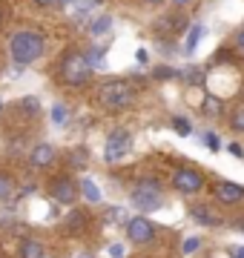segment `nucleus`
I'll return each mask as SVG.
<instances>
[{"mask_svg":"<svg viewBox=\"0 0 244 258\" xmlns=\"http://www.w3.org/2000/svg\"><path fill=\"white\" fill-rule=\"evenodd\" d=\"M43 49H46V37H43V32H38V29H20V32H15L12 40H9L12 60L18 66L35 63V60L43 55Z\"/></svg>","mask_w":244,"mask_h":258,"instance_id":"obj_1","label":"nucleus"},{"mask_svg":"<svg viewBox=\"0 0 244 258\" xmlns=\"http://www.w3.org/2000/svg\"><path fill=\"white\" fill-rule=\"evenodd\" d=\"M98 101L106 106V109H124V106H130L135 101V86L130 81H121V78H115V81H106L101 83V89H98Z\"/></svg>","mask_w":244,"mask_h":258,"instance_id":"obj_2","label":"nucleus"},{"mask_svg":"<svg viewBox=\"0 0 244 258\" xmlns=\"http://www.w3.org/2000/svg\"><path fill=\"white\" fill-rule=\"evenodd\" d=\"M57 72H60V81L69 83V86H84L92 78V66H89L86 55H81V52H66Z\"/></svg>","mask_w":244,"mask_h":258,"instance_id":"obj_3","label":"nucleus"},{"mask_svg":"<svg viewBox=\"0 0 244 258\" xmlns=\"http://www.w3.org/2000/svg\"><path fill=\"white\" fill-rule=\"evenodd\" d=\"M164 189H161V181H155V178H141L138 184H135V189H132V207L141 212H152L158 210L161 204H164Z\"/></svg>","mask_w":244,"mask_h":258,"instance_id":"obj_4","label":"nucleus"},{"mask_svg":"<svg viewBox=\"0 0 244 258\" xmlns=\"http://www.w3.org/2000/svg\"><path fill=\"white\" fill-rule=\"evenodd\" d=\"M190 29V20L187 15H181V12H167V15H161L155 20V32H158V40L164 37H175V35H187Z\"/></svg>","mask_w":244,"mask_h":258,"instance_id":"obj_5","label":"nucleus"},{"mask_svg":"<svg viewBox=\"0 0 244 258\" xmlns=\"http://www.w3.org/2000/svg\"><path fill=\"white\" fill-rule=\"evenodd\" d=\"M132 149V135L127 129H115L112 135L106 138V149H103V158H106V164H118L127 152Z\"/></svg>","mask_w":244,"mask_h":258,"instance_id":"obj_6","label":"nucleus"},{"mask_svg":"<svg viewBox=\"0 0 244 258\" xmlns=\"http://www.w3.org/2000/svg\"><path fill=\"white\" fill-rule=\"evenodd\" d=\"M172 186H175V192H184V195L201 192V189H204V175H201L198 169L181 166V169L172 172Z\"/></svg>","mask_w":244,"mask_h":258,"instance_id":"obj_7","label":"nucleus"},{"mask_svg":"<svg viewBox=\"0 0 244 258\" xmlns=\"http://www.w3.org/2000/svg\"><path fill=\"white\" fill-rule=\"evenodd\" d=\"M127 238L132 244H152L155 241V224L150 218H144V215H135L127 224Z\"/></svg>","mask_w":244,"mask_h":258,"instance_id":"obj_8","label":"nucleus"},{"mask_svg":"<svg viewBox=\"0 0 244 258\" xmlns=\"http://www.w3.org/2000/svg\"><path fill=\"white\" fill-rule=\"evenodd\" d=\"M49 195H52L57 204H75V198L81 192H78V184L72 178L60 175V178H55V181H49Z\"/></svg>","mask_w":244,"mask_h":258,"instance_id":"obj_9","label":"nucleus"},{"mask_svg":"<svg viewBox=\"0 0 244 258\" xmlns=\"http://www.w3.org/2000/svg\"><path fill=\"white\" fill-rule=\"evenodd\" d=\"M213 195H216L218 204L233 207V204H241L244 201V186L241 184H233V181H218V184L213 186Z\"/></svg>","mask_w":244,"mask_h":258,"instance_id":"obj_10","label":"nucleus"},{"mask_svg":"<svg viewBox=\"0 0 244 258\" xmlns=\"http://www.w3.org/2000/svg\"><path fill=\"white\" fill-rule=\"evenodd\" d=\"M98 3H101V0H72L66 12H69V18L75 20V23H84L86 18H92V9Z\"/></svg>","mask_w":244,"mask_h":258,"instance_id":"obj_11","label":"nucleus"},{"mask_svg":"<svg viewBox=\"0 0 244 258\" xmlns=\"http://www.w3.org/2000/svg\"><path fill=\"white\" fill-rule=\"evenodd\" d=\"M32 166L35 169H43V166H49L52 161H55V147L52 144H38V147L32 149Z\"/></svg>","mask_w":244,"mask_h":258,"instance_id":"obj_12","label":"nucleus"},{"mask_svg":"<svg viewBox=\"0 0 244 258\" xmlns=\"http://www.w3.org/2000/svg\"><path fill=\"white\" fill-rule=\"evenodd\" d=\"M190 212H193V218H196L198 224H204V227H218V224H221V218H218V215L210 210V207H204V204L193 207Z\"/></svg>","mask_w":244,"mask_h":258,"instance_id":"obj_13","label":"nucleus"},{"mask_svg":"<svg viewBox=\"0 0 244 258\" xmlns=\"http://www.w3.org/2000/svg\"><path fill=\"white\" fill-rule=\"evenodd\" d=\"M204 32H207V29L201 26V23H193V26L187 29V40H184V55H193V52H196V46L201 43Z\"/></svg>","mask_w":244,"mask_h":258,"instance_id":"obj_14","label":"nucleus"},{"mask_svg":"<svg viewBox=\"0 0 244 258\" xmlns=\"http://www.w3.org/2000/svg\"><path fill=\"white\" fill-rule=\"evenodd\" d=\"M43 244L38 238H23L20 241V258H43Z\"/></svg>","mask_w":244,"mask_h":258,"instance_id":"obj_15","label":"nucleus"},{"mask_svg":"<svg viewBox=\"0 0 244 258\" xmlns=\"http://www.w3.org/2000/svg\"><path fill=\"white\" fill-rule=\"evenodd\" d=\"M201 112H204L207 118H218V115L224 112V101H221L218 95H207L204 103H201Z\"/></svg>","mask_w":244,"mask_h":258,"instance_id":"obj_16","label":"nucleus"},{"mask_svg":"<svg viewBox=\"0 0 244 258\" xmlns=\"http://www.w3.org/2000/svg\"><path fill=\"white\" fill-rule=\"evenodd\" d=\"M109 29H112V18H109V15H101V18L89 20V35H92V37H101V35H106Z\"/></svg>","mask_w":244,"mask_h":258,"instance_id":"obj_17","label":"nucleus"},{"mask_svg":"<svg viewBox=\"0 0 244 258\" xmlns=\"http://www.w3.org/2000/svg\"><path fill=\"white\" fill-rule=\"evenodd\" d=\"M78 189H81V195H84V198H86L89 204H98V201L103 198V195H101V189H98V184H95V181H89V178H84Z\"/></svg>","mask_w":244,"mask_h":258,"instance_id":"obj_18","label":"nucleus"},{"mask_svg":"<svg viewBox=\"0 0 244 258\" xmlns=\"http://www.w3.org/2000/svg\"><path fill=\"white\" fill-rule=\"evenodd\" d=\"M86 227V212L84 210H72L66 215V230L69 232H81Z\"/></svg>","mask_w":244,"mask_h":258,"instance_id":"obj_19","label":"nucleus"},{"mask_svg":"<svg viewBox=\"0 0 244 258\" xmlns=\"http://www.w3.org/2000/svg\"><path fill=\"white\" fill-rule=\"evenodd\" d=\"M86 161H89V152L84 147H75L69 152V166H75V169H86Z\"/></svg>","mask_w":244,"mask_h":258,"instance_id":"obj_20","label":"nucleus"},{"mask_svg":"<svg viewBox=\"0 0 244 258\" xmlns=\"http://www.w3.org/2000/svg\"><path fill=\"white\" fill-rule=\"evenodd\" d=\"M18 109L23 112V115H38V112H40V101L35 98V95H26V98H20Z\"/></svg>","mask_w":244,"mask_h":258,"instance_id":"obj_21","label":"nucleus"},{"mask_svg":"<svg viewBox=\"0 0 244 258\" xmlns=\"http://www.w3.org/2000/svg\"><path fill=\"white\" fill-rule=\"evenodd\" d=\"M86 60H89V66H92V72L95 69H103V66H106V60H103V46H92L89 52H86Z\"/></svg>","mask_w":244,"mask_h":258,"instance_id":"obj_22","label":"nucleus"},{"mask_svg":"<svg viewBox=\"0 0 244 258\" xmlns=\"http://www.w3.org/2000/svg\"><path fill=\"white\" fill-rule=\"evenodd\" d=\"M152 78H155V81H175V78H181V72L172 69V66H155V69H152Z\"/></svg>","mask_w":244,"mask_h":258,"instance_id":"obj_23","label":"nucleus"},{"mask_svg":"<svg viewBox=\"0 0 244 258\" xmlns=\"http://www.w3.org/2000/svg\"><path fill=\"white\" fill-rule=\"evenodd\" d=\"M12 195H15V181H12V175L0 172V201H9Z\"/></svg>","mask_w":244,"mask_h":258,"instance_id":"obj_24","label":"nucleus"},{"mask_svg":"<svg viewBox=\"0 0 244 258\" xmlns=\"http://www.w3.org/2000/svg\"><path fill=\"white\" fill-rule=\"evenodd\" d=\"M52 120H55V126H64L66 120H69V109H66L64 103H55L52 106Z\"/></svg>","mask_w":244,"mask_h":258,"instance_id":"obj_25","label":"nucleus"},{"mask_svg":"<svg viewBox=\"0 0 244 258\" xmlns=\"http://www.w3.org/2000/svg\"><path fill=\"white\" fill-rule=\"evenodd\" d=\"M230 126L235 129V132H244V106H235L233 115H230Z\"/></svg>","mask_w":244,"mask_h":258,"instance_id":"obj_26","label":"nucleus"},{"mask_svg":"<svg viewBox=\"0 0 244 258\" xmlns=\"http://www.w3.org/2000/svg\"><path fill=\"white\" fill-rule=\"evenodd\" d=\"M172 129H175L178 135H184V138H187V135H193V123H190L187 118H172Z\"/></svg>","mask_w":244,"mask_h":258,"instance_id":"obj_27","label":"nucleus"},{"mask_svg":"<svg viewBox=\"0 0 244 258\" xmlns=\"http://www.w3.org/2000/svg\"><path fill=\"white\" fill-rule=\"evenodd\" d=\"M106 218H109L112 224H130L127 221V210H124V207H112V210L106 212Z\"/></svg>","mask_w":244,"mask_h":258,"instance_id":"obj_28","label":"nucleus"},{"mask_svg":"<svg viewBox=\"0 0 244 258\" xmlns=\"http://www.w3.org/2000/svg\"><path fill=\"white\" fill-rule=\"evenodd\" d=\"M201 75H204L201 69H196V66H190L187 72H181V78H184L187 83H193V86H198V83H201Z\"/></svg>","mask_w":244,"mask_h":258,"instance_id":"obj_29","label":"nucleus"},{"mask_svg":"<svg viewBox=\"0 0 244 258\" xmlns=\"http://www.w3.org/2000/svg\"><path fill=\"white\" fill-rule=\"evenodd\" d=\"M204 144H207V149H210V152H218V149H221V141H218L216 132H207V135H204Z\"/></svg>","mask_w":244,"mask_h":258,"instance_id":"obj_30","label":"nucleus"},{"mask_svg":"<svg viewBox=\"0 0 244 258\" xmlns=\"http://www.w3.org/2000/svg\"><path fill=\"white\" fill-rule=\"evenodd\" d=\"M198 247H201V238H187L184 244H181V252H184V255H190V252H196Z\"/></svg>","mask_w":244,"mask_h":258,"instance_id":"obj_31","label":"nucleus"},{"mask_svg":"<svg viewBox=\"0 0 244 258\" xmlns=\"http://www.w3.org/2000/svg\"><path fill=\"white\" fill-rule=\"evenodd\" d=\"M109 258H124V247H121V244H112V247H109Z\"/></svg>","mask_w":244,"mask_h":258,"instance_id":"obj_32","label":"nucleus"},{"mask_svg":"<svg viewBox=\"0 0 244 258\" xmlns=\"http://www.w3.org/2000/svg\"><path fill=\"white\" fill-rule=\"evenodd\" d=\"M230 155H235V158H244V149H241V144H230Z\"/></svg>","mask_w":244,"mask_h":258,"instance_id":"obj_33","label":"nucleus"},{"mask_svg":"<svg viewBox=\"0 0 244 258\" xmlns=\"http://www.w3.org/2000/svg\"><path fill=\"white\" fill-rule=\"evenodd\" d=\"M135 60H138V63H147V60H150V52L138 49V52H135Z\"/></svg>","mask_w":244,"mask_h":258,"instance_id":"obj_34","label":"nucleus"},{"mask_svg":"<svg viewBox=\"0 0 244 258\" xmlns=\"http://www.w3.org/2000/svg\"><path fill=\"white\" fill-rule=\"evenodd\" d=\"M235 46H238V52L244 55V29L238 32V37H235Z\"/></svg>","mask_w":244,"mask_h":258,"instance_id":"obj_35","label":"nucleus"},{"mask_svg":"<svg viewBox=\"0 0 244 258\" xmlns=\"http://www.w3.org/2000/svg\"><path fill=\"white\" fill-rule=\"evenodd\" d=\"M38 6H55V0H35Z\"/></svg>","mask_w":244,"mask_h":258,"instance_id":"obj_36","label":"nucleus"},{"mask_svg":"<svg viewBox=\"0 0 244 258\" xmlns=\"http://www.w3.org/2000/svg\"><path fill=\"white\" fill-rule=\"evenodd\" d=\"M69 3L72 0H55V6H64V9H69Z\"/></svg>","mask_w":244,"mask_h":258,"instance_id":"obj_37","label":"nucleus"},{"mask_svg":"<svg viewBox=\"0 0 244 258\" xmlns=\"http://www.w3.org/2000/svg\"><path fill=\"white\" fill-rule=\"evenodd\" d=\"M233 258H244V247H238V249H233Z\"/></svg>","mask_w":244,"mask_h":258,"instance_id":"obj_38","label":"nucleus"},{"mask_svg":"<svg viewBox=\"0 0 244 258\" xmlns=\"http://www.w3.org/2000/svg\"><path fill=\"white\" fill-rule=\"evenodd\" d=\"M172 3H175V6H187L190 0H172Z\"/></svg>","mask_w":244,"mask_h":258,"instance_id":"obj_39","label":"nucleus"},{"mask_svg":"<svg viewBox=\"0 0 244 258\" xmlns=\"http://www.w3.org/2000/svg\"><path fill=\"white\" fill-rule=\"evenodd\" d=\"M147 3H152V6H158V3H164V0H147Z\"/></svg>","mask_w":244,"mask_h":258,"instance_id":"obj_40","label":"nucleus"},{"mask_svg":"<svg viewBox=\"0 0 244 258\" xmlns=\"http://www.w3.org/2000/svg\"><path fill=\"white\" fill-rule=\"evenodd\" d=\"M0 23H3V9H0Z\"/></svg>","mask_w":244,"mask_h":258,"instance_id":"obj_41","label":"nucleus"},{"mask_svg":"<svg viewBox=\"0 0 244 258\" xmlns=\"http://www.w3.org/2000/svg\"><path fill=\"white\" fill-rule=\"evenodd\" d=\"M0 112H3V101H0Z\"/></svg>","mask_w":244,"mask_h":258,"instance_id":"obj_42","label":"nucleus"},{"mask_svg":"<svg viewBox=\"0 0 244 258\" xmlns=\"http://www.w3.org/2000/svg\"><path fill=\"white\" fill-rule=\"evenodd\" d=\"M86 258H89V255H86Z\"/></svg>","mask_w":244,"mask_h":258,"instance_id":"obj_43","label":"nucleus"}]
</instances>
